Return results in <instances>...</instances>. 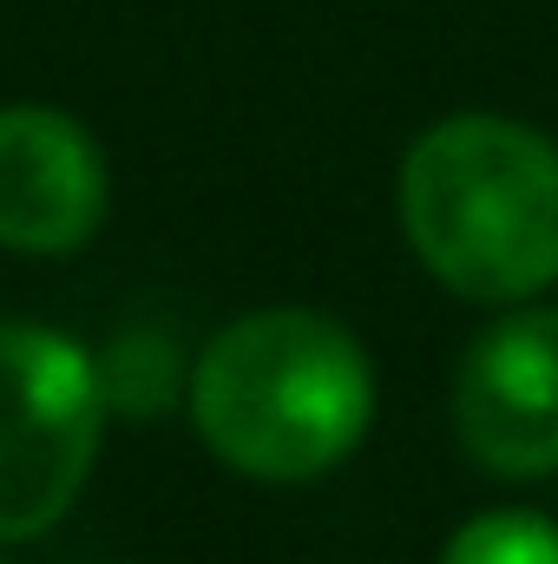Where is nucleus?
Masks as SVG:
<instances>
[{"mask_svg":"<svg viewBox=\"0 0 558 564\" xmlns=\"http://www.w3.org/2000/svg\"><path fill=\"white\" fill-rule=\"evenodd\" d=\"M191 421L244 479H322L375 421L368 348L315 308H257L197 355Z\"/></svg>","mask_w":558,"mask_h":564,"instance_id":"1","label":"nucleus"},{"mask_svg":"<svg viewBox=\"0 0 558 564\" xmlns=\"http://www.w3.org/2000/svg\"><path fill=\"white\" fill-rule=\"evenodd\" d=\"M401 230L427 276L466 302L558 282V144L500 112L440 119L401 158Z\"/></svg>","mask_w":558,"mask_h":564,"instance_id":"2","label":"nucleus"},{"mask_svg":"<svg viewBox=\"0 0 558 564\" xmlns=\"http://www.w3.org/2000/svg\"><path fill=\"white\" fill-rule=\"evenodd\" d=\"M106 426L99 361L60 328L0 322V545L53 532L93 459Z\"/></svg>","mask_w":558,"mask_h":564,"instance_id":"3","label":"nucleus"},{"mask_svg":"<svg viewBox=\"0 0 558 564\" xmlns=\"http://www.w3.org/2000/svg\"><path fill=\"white\" fill-rule=\"evenodd\" d=\"M453 433L500 479L558 473V308H513L473 335L453 375Z\"/></svg>","mask_w":558,"mask_h":564,"instance_id":"4","label":"nucleus"},{"mask_svg":"<svg viewBox=\"0 0 558 564\" xmlns=\"http://www.w3.org/2000/svg\"><path fill=\"white\" fill-rule=\"evenodd\" d=\"M112 204L106 151L60 106H0V250L66 257Z\"/></svg>","mask_w":558,"mask_h":564,"instance_id":"5","label":"nucleus"},{"mask_svg":"<svg viewBox=\"0 0 558 564\" xmlns=\"http://www.w3.org/2000/svg\"><path fill=\"white\" fill-rule=\"evenodd\" d=\"M440 564H558V525L526 506L480 512L440 545Z\"/></svg>","mask_w":558,"mask_h":564,"instance_id":"6","label":"nucleus"}]
</instances>
